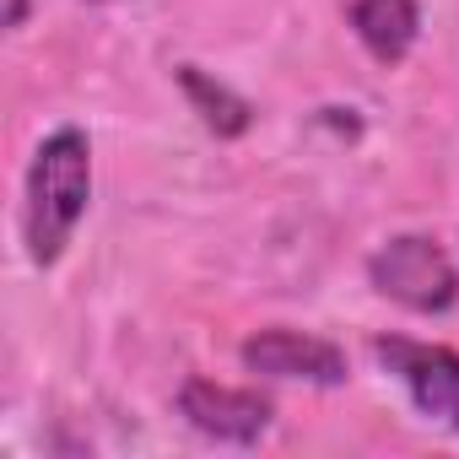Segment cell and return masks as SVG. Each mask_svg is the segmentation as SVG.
I'll return each mask as SVG.
<instances>
[{
	"instance_id": "cell-1",
	"label": "cell",
	"mask_w": 459,
	"mask_h": 459,
	"mask_svg": "<svg viewBox=\"0 0 459 459\" xmlns=\"http://www.w3.org/2000/svg\"><path fill=\"white\" fill-rule=\"evenodd\" d=\"M92 200V146L82 130H55L28 168V205H22V238L33 265H55L87 216Z\"/></svg>"
},
{
	"instance_id": "cell-2",
	"label": "cell",
	"mask_w": 459,
	"mask_h": 459,
	"mask_svg": "<svg viewBox=\"0 0 459 459\" xmlns=\"http://www.w3.org/2000/svg\"><path fill=\"white\" fill-rule=\"evenodd\" d=\"M368 281L378 298L411 308V314H443L459 298V271L443 255V244L421 238V233H400L384 249H373L368 260Z\"/></svg>"
},
{
	"instance_id": "cell-3",
	"label": "cell",
	"mask_w": 459,
	"mask_h": 459,
	"mask_svg": "<svg viewBox=\"0 0 459 459\" xmlns=\"http://www.w3.org/2000/svg\"><path fill=\"white\" fill-rule=\"evenodd\" d=\"M373 357L405 384V394L416 400V411L448 421L459 432V351L454 346H427V341H405V335H378Z\"/></svg>"
},
{
	"instance_id": "cell-4",
	"label": "cell",
	"mask_w": 459,
	"mask_h": 459,
	"mask_svg": "<svg viewBox=\"0 0 459 459\" xmlns=\"http://www.w3.org/2000/svg\"><path fill=\"white\" fill-rule=\"evenodd\" d=\"M178 416L221 443H260L271 432L276 405L260 389H233V384H211V378H189L178 389Z\"/></svg>"
},
{
	"instance_id": "cell-5",
	"label": "cell",
	"mask_w": 459,
	"mask_h": 459,
	"mask_svg": "<svg viewBox=\"0 0 459 459\" xmlns=\"http://www.w3.org/2000/svg\"><path fill=\"white\" fill-rule=\"evenodd\" d=\"M249 373L265 378H303V384H346V351L335 341L303 335V330H260L238 346Z\"/></svg>"
},
{
	"instance_id": "cell-6",
	"label": "cell",
	"mask_w": 459,
	"mask_h": 459,
	"mask_svg": "<svg viewBox=\"0 0 459 459\" xmlns=\"http://www.w3.org/2000/svg\"><path fill=\"white\" fill-rule=\"evenodd\" d=\"M351 28L378 65H400L421 33L416 0H351Z\"/></svg>"
},
{
	"instance_id": "cell-7",
	"label": "cell",
	"mask_w": 459,
	"mask_h": 459,
	"mask_svg": "<svg viewBox=\"0 0 459 459\" xmlns=\"http://www.w3.org/2000/svg\"><path fill=\"white\" fill-rule=\"evenodd\" d=\"M173 76H178V87H184L189 108L200 114V125H205L211 135H221V141H238V135L255 125V103H249V98H238L233 87H227V82L205 76L200 65H178Z\"/></svg>"
},
{
	"instance_id": "cell-8",
	"label": "cell",
	"mask_w": 459,
	"mask_h": 459,
	"mask_svg": "<svg viewBox=\"0 0 459 459\" xmlns=\"http://www.w3.org/2000/svg\"><path fill=\"white\" fill-rule=\"evenodd\" d=\"M28 22V0H6V12H0V28H6V33H17Z\"/></svg>"
}]
</instances>
